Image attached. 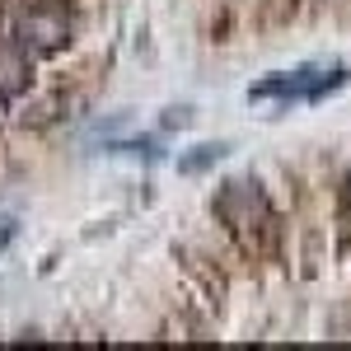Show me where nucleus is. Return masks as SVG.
Wrapping results in <instances>:
<instances>
[{
  "label": "nucleus",
  "mask_w": 351,
  "mask_h": 351,
  "mask_svg": "<svg viewBox=\"0 0 351 351\" xmlns=\"http://www.w3.org/2000/svg\"><path fill=\"white\" fill-rule=\"evenodd\" d=\"M225 155H230V145H225V141H216V145H197L192 155L178 160V169H183V173H202V169H211V164L225 160Z\"/></svg>",
  "instance_id": "nucleus-5"
},
{
  "label": "nucleus",
  "mask_w": 351,
  "mask_h": 351,
  "mask_svg": "<svg viewBox=\"0 0 351 351\" xmlns=\"http://www.w3.org/2000/svg\"><path fill=\"white\" fill-rule=\"evenodd\" d=\"M216 216L225 220L230 234H239V239H253L258 230H267L271 225V206H267L263 183H258V178H230V183H220Z\"/></svg>",
  "instance_id": "nucleus-2"
},
{
  "label": "nucleus",
  "mask_w": 351,
  "mask_h": 351,
  "mask_svg": "<svg viewBox=\"0 0 351 351\" xmlns=\"http://www.w3.org/2000/svg\"><path fill=\"white\" fill-rule=\"evenodd\" d=\"M342 211H347V220H351V169H347V178H342Z\"/></svg>",
  "instance_id": "nucleus-8"
},
{
  "label": "nucleus",
  "mask_w": 351,
  "mask_h": 351,
  "mask_svg": "<svg viewBox=\"0 0 351 351\" xmlns=\"http://www.w3.org/2000/svg\"><path fill=\"white\" fill-rule=\"evenodd\" d=\"M24 43H33L38 52H56L71 43V14L66 5H33L24 14Z\"/></svg>",
  "instance_id": "nucleus-3"
},
{
  "label": "nucleus",
  "mask_w": 351,
  "mask_h": 351,
  "mask_svg": "<svg viewBox=\"0 0 351 351\" xmlns=\"http://www.w3.org/2000/svg\"><path fill=\"white\" fill-rule=\"evenodd\" d=\"M164 122H169V127H188L192 112H188V108H169V117H164Z\"/></svg>",
  "instance_id": "nucleus-6"
},
{
  "label": "nucleus",
  "mask_w": 351,
  "mask_h": 351,
  "mask_svg": "<svg viewBox=\"0 0 351 351\" xmlns=\"http://www.w3.org/2000/svg\"><path fill=\"white\" fill-rule=\"evenodd\" d=\"M351 80L347 66H295V71H276L267 80L248 89L253 104H324L328 94H337Z\"/></svg>",
  "instance_id": "nucleus-1"
},
{
  "label": "nucleus",
  "mask_w": 351,
  "mask_h": 351,
  "mask_svg": "<svg viewBox=\"0 0 351 351\" xmlns=\"http://www.w3.org/2000/svg\"><path fill=\"white\" fill-rule=\"evenodd\" d=\"M14 230H19V225H14V220H10V216H5V220H0V248H5V243H10V239H14Z\"/></svg>",
  "instance_id": "nucleus-7"
},
{
  "label": "nucleus",
  "mask_w": 351,
  "mask_h": 351,
  "mask_svg": "<svg viewBox=\"0 0 351 351\" xmlns=\"http://www.w3.org/2000/svg\"><path fill=\"white\" fill-rule=\"evenodd\" d=\"M28 75H33L28 43H19V38H0V99L14 104V99L28 89Z\"/></svg>",
  "instance_id": "nucleus-4"
}]
</instances>
